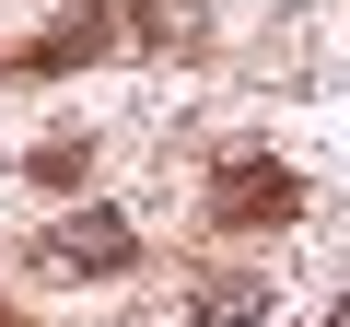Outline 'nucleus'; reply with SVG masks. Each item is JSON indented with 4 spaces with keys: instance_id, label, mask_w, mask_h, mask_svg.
I'll return each mask as SVG.
<instances>
[{
    "instance_id": "1",
    "label": "nucleus",
    "mask_w": 350,
    "mask_h": 327,
    "mask_svg": "<svg viewBox=\"0 0 350 327\" xmlns=\"http://www.w3.org/2000/svg\"><path fill=\"white\" fill-rule=\"evenodd\" d=\"M36 269H59V280H94V269H129V222H117V211H82V222H59V234L36 246Z\"/></svg>"
},
{
    "instance_id": "2",
    "label": "nucleus",
    "mask_w": 350,
    "mask_h": 327,
    "mask_svg": "<svg viewBox=\"0 0 350 327\" xmlns=\"http://www.w3.org/2000/svg\"><path fill=\"white\" fill-rule=\"evenodd\" d=\"M269 211H292V187H280V164H245V187L222 199V222H269Z\"/></svg>"
},
{
    "instance_id": "3",
    "label": "nucleus",
    "mask_w": 350,
    "mask_h": 327,
    "mask_svg": "<svg viewBox=\"0 0 350 327\" xmlns=\"http://www.w3.org/2000/svg\"><path fill=\"white\" fill-rule=\"evenodd\" d=\"M94 36H105V12H82V24H59V36L36 47V70H70V59H94Z\"/></svg>"
},
{
    "instance_id": "4",
    "label": "nucleus",
    "mask_w": 350,
    "mask_h": 327,
    "mask_svg": "<svg viewBox=\"0 0 350 327\" xmlns=\"http://www.w3.org/2000/svg\"><path fill=\"white\" fill-rule=\"evenodd\" d=\"M327 327H350V304H338V315H327Z\"/></svg>"
}]
</instances>
